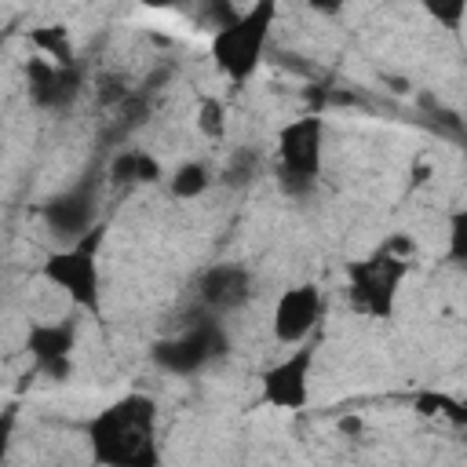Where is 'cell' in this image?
Instances as JSON below:
<instances>
[{"label":"cell","mask_w":467,"mask_h":467,"mask_svg":"<svg viewBox=\"0 0 467 467\" xmlns=\"http://www.w3.org/2000/svg\"><path fill=\"white\" fill-rule=\"evenodd\" d=\"M139 4H146V7H179L182 0H139Z\"/></svg>","instance_id":"obj_23"},{"label":"cell","mask_w":467,"mask_h":467,"mask_svg":"<svg viewBox=\"0 0 467 467\" xmlns=\"http://www.w3.org/2000/svg\"><path fill=\"white\" fill-rule=\"evenodd\" d=\"M296 4H303V7H310L314 15H325V18H332V15H339V11L347 7V0H296Z\"/></svg>","instance_id":"obj_22"},{"label":"cell","mask_w":467,"mask_h":467,"mask_svg":"<svg viewBox=\"0 0 467 467\" xmlns=\"http://www.w3.org/2000/svg\"><path fill=\"white\" fill-rule=\"evenodd\" d=\"M325 317V296L314 281H303V285H292L277 296L274 303V339L281 347H296L310 336H317V325Z\"/></svg>","instance_id":"obj_9"},{"label":"cell","mask_w":467,"mask_h":467,"mask_svg":"<svg viewBox=\"0 0 467 467\" xmlns=\"http://www.w3.org/2000/svg\"><path fill=\"white\" fill-rule=\"evenodd\" d=\"M212 182H215V175H212V168H208L204 161H182V164L171 171V179H168V193L179 197V201H193V197H201Z\"/></svg>","instance_id":"obj_15"},{"label":"cell","mask_w":467,"mask_h":467,"mask_svg":"<svg viewBox=\"0 0 467 467\" xmlns=\"http://www.w3.org/2000/svg\"><path fill=\"white\" fill-rule=\"evenodd\" d=\"M445 259L456 266H467V208H456L449 215V244H445Z\"/></svg>","instance_id":"obj_19"},{"label":"cell","mask_w":467,"mask_h":467,"mask_svg":"<svg viewBox=\"0 0 467 467\" xmlns=\"http://www.w3.org/2000/svg\"><path fill=\"white\" fill-rule=\"evenodd\" d=\"M252 296H255V281H252V270L241 263H215L197 277V299L212 314L241 310Z\"/></svg>","instance_id":"obj_12"},{"label":"cell","mask_w":467,"mask_h":467,"mask_svg":"<svg viewBox=\"0 0 467 467\" xmlns=\"http://www.w3.org/2000/svg\"><path fill=\"white\" fill-rule=\"evenodd\" d=\"M193 124H197V131H201L204 139L219 142V139L226 135V106H223L215 95H204V99L197 102V117H193Z\"/></svg>","instance_id":"obj_16"},{"label":"cell","mask_w":467,"mask_h":467,"mask_svg":"<svg viewBox=\"0 0 467 467\" xmlns=\"http://www.w3.org/2000/svg\"><path fill=\"white\" fill-rule=\"evenodd\" d=\"M317 350H321V336H310V339L288 347V354L281 361H274L259 376V401L266 409H277V412L306 409V401H310V372H314Z\"/></svg>","instance_id":"obj_7"},{"label":"cell","mask_w":467,"mask_h":467,"mask_svg":"<svg viewBox=\"0 0 467 467\" xmlns=\"http://www.w3.org/2000/svg\"><path fill=\"white\" fill-rule=\"evenodd\" d=\"M109 179L117 186H135V182H150L153 186V182L164 179V168L146 150H117L113 161H109Z\"/></svg>","instance_id":"obj_13"},{"label":"cell","mask_w":467,"mask_h":467,"mask_svg":"<svg viewBox=\"0 0 467 467\" xmlns=\"http://www.w3.org/2000/svg\"><path fill=\"white\" fill-rule=\"evenodd\" d=\"M339 427H343V431H361V423H358V420H339Z\"/></svg>","instance_id":"obj_24"},{"label":"cell","mask_w":467,"mask_h":467,"mask_svg":"<svg viewBox=\"0 0 467 467\" xmlns=\"http://www.w3.org/2000/svg\"><path fill=\"white\" fill-rule=\"evenodd\" d=\"M95 88H99V91H95V95H99V102H102V106H113V109L131 95V88L124 84V77H113V73L99 77V80H95Z\"/></svg>","instance_id":"obj_21"},{"label":"cell","mask_w":467,"mask_h":467,"mask_svg":"<svg viewBox=\"0 0 467 467\" xmlns=\"http://www.w3.org/2000/svg\"><path fill=\"white\" fill-rule=\"evenodd\" d=\"M84 438L95 467H157V401L131 390L102 405L84 423Z\"/></svg>","instance_id":"obj_1"},{"label":"cell","mask_w":467,"mask_h":467,"mask_svg":"<svg viewBox=\"0 0 467 467\" xmlns=\"http://www.w3.org/2000/svg\"><path fill=\"white\" fill-rule=\"evenodd\" d=\"M26 84H29V99L40 109L51 113H66L80 95H84V66H58L44 55H33L26 62Z\"/></svg>","instance_id":"obj_10"},{"label":"cell","mask_w":467,"mask_h":467,"mask_svg":"<svg viewBox=\"0 0 467 467\" xmlns=\"http://www.w3.org/2000/svg\"><path fill=\"white\" fill-rule=\"evenodd\" d=\"M26 40L33 44L36 55H44V58H51L58 66H77L80 62L66 26H33V29H26Z\"/></svg>","instance_id":"obj_14"},{"label":"cell","mask_w":467,"mask_h":467,"mask_svg":"<svg viewBox=\"0 0 467 467\" xmlns=\"http://www.w3.org/2000/svg\"><path fill=\"white\" fill-rule=\"evenodd\" d=\"M325 157V120L321 113H306L288 120L277 131V182L288 197H306L317 186Z\"/></svg>","instance_id":"obj_5"},{"label":"cell","mask_w":467,"mask_h":467,"mask_svg":"<svg viewBox=\"0 0 467 467\" xmlns=\"http://www.w3.org/2000/svg\"><path fill=\"white\" fill-rule=\"evenodd\" d=\"M255 168H259V153H255V150H234V157L226 161L219 182L241 190V186H248V182L255 179Z\"/></svg>","instance_id":"obj_17"},{"label":"cell","mask_w":467,"mask_h":467,"mask_svg":"<svg viewBox=\"0 0 467 467\" xmlns=\"http://www.w3.org/2000/svg\"><path fill=\"white\" fill-rule=\"evenodd\" d=\"M73 347H77V321L62 317V321H33L26 332V350L33 358V368L51 376V379H66L73 372Z\"/></svg>","instance_id":"obj_11"},{"label":"cell","mask_w":467,"mask_h":467,"mask_svg":"<svg viewBox=\"0 0 467 467\" xmlns=\"http://www.w3.org/2000/svg\"><path fill=\"white\" fill-rule=\"evenodd\" d=\"M241 11L234 7V0H201V18L212 26V33L226 29Z\"/></svg>","instance_id":"obj_20"},{"label":"cell","mask_w":467,"mask_h":467,"mask_svg":"<svg viewBox=\"0 0 467 467\" xmlns=\"http://www.w3.org/2000/svg\"><path fill=\"white\" fill-rule=\"evenodd\" d=\"M416 255V241L405 234H394L365 259L347 263V296L358 314L390 321L398 306V285L405 281Z\"/></svg>","instance_id":"obj_2"},{"label":"cell","mask_w":467,"mask_h":467,"mask_svg":"<svg viewBox=\"0 0 467 467\" xmlns=\"http://www.w3.org/2000/svg\"><path fill=\"white\" fill-rule=\"evenodd\" d=\"M427 18H434L441 29L449 33H460L463 18H467V0H420Z\"/></svg>","instance_id":"obj_18"},{"label":"cell","mask_w":467,"mask_h":467,"mask_svg":"<svg viewBox=\"0 0 467 467\" xmlns=\"http://www.w3.org/2000/svg\"><path fill=\"white\" fill-rule=\"evenodd\" d=\"M463 431H467V427H463Z\"/></svg>","instance_id":"obj_25"},{"label":"cell","mask_w":467,"mask_h":467,"mask_svg":"<svg viewBox=\"0 0 467 467\" xmlns=\"http://www.w3.org/2000/svg\"><path fill=\"white\" fill-rule=\"evenodd\" d=\"M277 4L281 0H252V7H244L226 29L212 33V44H208L212 62L234 84H244L259 69L274 18H277Z\"/></svg>","instance_id":"obj_3"},{"label":"cell","mask_w":467,"mask_h":467,"mask_svg":"<svg viewBox=\"0 0 467 467\" xmlns=\"http://www.w3.org/2000/svg\"><path fill=\"white\" fill-rule=\"evenodd\" d=\"M106 237V223H99L91 234H84L80 241L66 244V248H55L44 255L40 263V274L51 288L66 292L69 303L84 314H91L95 321H102V277H99V244Z\"/></svg>","instance_id":"obj_4"},{"label":"cell","mask_w":467,"mask_h":467,"mask_svg":"<svg viewBox=\"0 0 467 467\" xmlns=\"http://www.w3.org/2000/svg\"><path fill=\"white\" fill-rule=\"evenodd\" d=\"M40 219L47 226V234H55L58 241L73 244L84 234H91L99 226V182L95 179H80L69 190L55 193L44 208Z\"/></svg>","instance_id":"obj_8"},{"label":"cell","mask_w":467,"mask_h":467,"mask_svg":"<svg viewBox=\"0 0 467 467\" xmlns=\"http://www.w3.org/2000/svg\"><path fill=\"white\" fill-rule=\"evenodd\" d=\"M219 358H226V332L212 310L197 314L175 336H164L150 347V361L168 376H197Z\"/></svg>","instance_id":"obj_6"}]
</instances>
